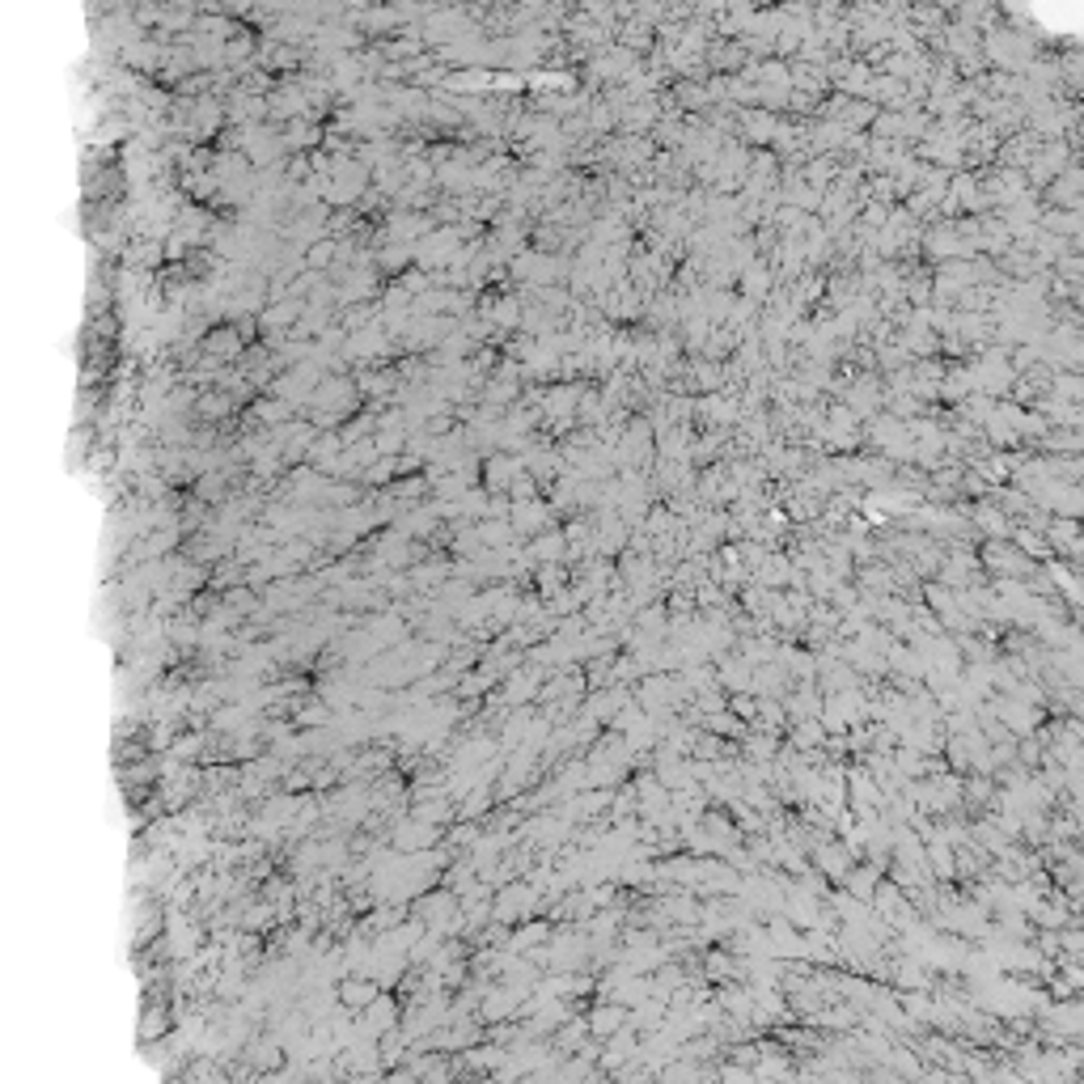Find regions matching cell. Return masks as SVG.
I'll list each match as a JSON object with an SVG mask.
<instances>
[{
    "label": "cell",
    "instance_id": "obj_1",
    "mask_svg": "<svg viewBox=\"0 0 1084 1084\" xmlns=\"http://www.w3.org/2000/svg\"><path fill=\"white\" fill-rule=\"evenodd\" d=\"M627 1012H631V1008L615 1004V1000H598V1008H593V1012L585 1017V1026H589V1038H601V1042H606V1038H610L615 1029L627 1026Z\"/></svg>",
    "mask_w": 1084,
    "mask_h": 1084
},
{
    "label": "cell",
    "instance_id": "obj_2",
    "mask_svg": "<svg viewBox=\"0 0 1084 1084\" xmlns=\"http://www.w3.org/2000/svg\"><path fill=\"white\" fill-rule=\"evenodd\" d=\"M373 1000H377V983H368V979H348V983H339V1004L348 1008V1012H365Z\"/></svg>",
    "mask_w": 1084,
    "mask_h": 1084
},
{
    "label": "cell",
    "instance_id": "obj_3",
    "mask_svg": "<svg viewBox=\"0 0 1084 1084\" xmlns=\"http://www.w3.org/2000/svg\"><path fill=\"white\" fill-rule=\"evenodd\" d=\"M974 517V525L979 530H987L991 534V542H1000V538H1008L1012 534V522H1004V513H995L991 504H979V513H970Z\"/></svg>",
    "mask_w": 1084,
    "mask_h": 1084
},
{
    "label": "cell",
    "instance_id": "obj_4",
    "mask_svg": "<svg viewBox=\"0 0 1084 1084\" xmlns=\"http://www.w3.org/2000/svg\"><path fill=\"white\" fill-rule=\"evenodd\" d=\"M297 720H301V724H327V708H322V703H310Z\"/></svg>",
    "mask_w": 1084,
    "mask_h": 1084
}]
</instances>
